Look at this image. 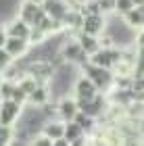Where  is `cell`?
<instances>
[{
	"label": "cell",
	"instance_id": "obj_1",
	"mask_svg": "<svg viewBox=\"0 0 144 146\" xmlns=\"http://www.w3.org/2000/svg\"><path fill=\"white\" fill-rule=\"evenodd\" d=\"M82 75L88 77L90 82L94 84V88L98 90V94H107V92L113 90V82H115V73L109 71V69H100V67H94V65H82L80 67Z\"/></svg>",
	"mask_w": 144,
	"mask_h": 146
},
{
	"label": "cell",
	"instance_id": "obj_2",
	"mask_svg": "<svg viewBox=\"0 0 144 146\" xmlns=\"http://www.w3.org/2000/svg\"><path fill=\"white\" fill-rule=\"evenodd\" d=\"M61 58L69 65H77V67H82V65L88 63V54L80 48V44H77L75 40H67V42L61 46Z\"/></svg>",
	"mask_w": 144,
	"mask_h": 146
},
{
	"label": "cell",
	"instance_id": "obj_3",
	"mask_svg": "<svg viewBox=\"0 0 144 146\" xmlns=\"http://www.w3.org/2000/svg\"><path fill=\"white\" fill-rule=\"evenodd\" d=\"M23 107L13 100H4L0 102V125H6V127H13V123L21 117Z\"/></svg>",
	"mask_w": 144,
	"mask_h": 146
},
{
	"label": "cell",
	"instance_id": "obj_4",
	"mask_svg": "<svg viewBox=\"0 0 144 146\" xmlns=\"http://www.w3.org/2000/svg\"><path fill=\"white\" fill-rule=\"evenodd\" d=\"M73 92H75V98H77V100H86V102L94 100V96L98 94V90L94 88V84L90 82L88 77H84V75H80V77L75 79Z\"/></svg>",
	"mask_w": 144,
	"mask_h": 146
},
{
	"label": "cell",
	"instance_id": "obj_5",
	"mask_svg": "<svg viewBox=\"0 0 144 146\" xmlns=\"http://www.w3.org/2000/svg\"><path fill=\"white\" fill-rule=\"evenodd\" d=\"M80 34L98 38L100 34H104V17L102 15H86L82 21V31Z\"/></svg>",
	"mask_w": 144,
	"mask_h": 146
},
{
	"label": "cell",
	"instance_id": "obj_6",
	"mask_svg": "<svg viewBox=\"0 0 144 146\" xmlns=\"http://www.w3.org/2000/svg\"><path fill=\"white\" fill-rule=\"evenodd\" d=\"M75 113H77V104H75V100H73V98L65 96V98H61V100L56 102V115L61 117L58 121H63V123L73 121Z\"/></svg>",
	"mask_w": 144,
	"mask_h": 146
},
{
	"label": "cell",
	"instance_id": "obj_7",
	"mask_svg": "<svg viewBox=\"0 0 144 146\" xmlns=\"http://www.w3.org/2000/svg\"><path fill=\"white\" fill-rule=\"evenodd\" d=\"M48 100H50V88L46 84H38L36 88L27 94V102L31 104V107H36V109L44 107Z\"/></svg>",
	"mask_w": 144,
	"mask_h": 146
},
{
	"label": "cell",
	"instance_id": "obj_8",
	"mask_svg": "<svg viewBox=\"0 0 144 146\" xmlns=\"http://www.w3.org/2000/svg\"><path fill=\"white\" fill-rule=\"evenodd\" d=\"M27 48H29L27 40H21V38H6L4 48H2V50L13 58V61H15L17 56H23L25 52H27Z\"/></svg>",
	"mask_w": 144,
	"mask_h": 146
},
{
	"label": "cell",
	"instance_id": "obj_9",
	"mask_svg": "<svg viewBox=\"0 0 144 146\" xmlns=\"http://www.w3.org/2000/svg\"><path fill=\"white\" fill-rule=\"evenodd\" d=\"M4 34H6V38H21V40H27V36H29V25L23 23L21 19H13V21L6 23Z\"/></svg>",
	"mask_w": 144,
	"mask_h": 146
},
{
	"label": "cell",
	"instance_id": "obj_10",
	"mask_svg": "<svg viewBox=\"0 0 144 146\" xmlns=\"http://www.w3.org/2000/svg\"><path fill=\"white\" fill-rule=\"evenodd\" d=\"M63 129H65V123L63 121H58V119H48V121L42 125L40 134L54 142V140H61V138H63Z\"/></svg>",
	"mask_w": 144,
	"mask_h": 146
},
{
	"label": "cell",
	"instance_id": "obj_11",
	"mask_svg": "<svg viewBox=\"0 0 144 146\" xmlns=\"http://www.w3.org/2000/svg\"><path fill=\"white\" fill-rule=\"evenodd\" d=\"M121 19H123V23H125L129 29L140 31V29H142V25H144V9H138V6H134V9L129 11L125 17H121Z\"/></svg>",
	"mask_w": 144,
	"mask_h": 146
},
{
	"label": "cell",
	"instance_id": "obj_12",
	"mask_svg": "<svg viewBox=\"0 0 144 146\" xmlns=\"http://www.w3.org/2000/svg\"><path fill=\"white\" fill-rule=\"evenodd\" d=\"M77 44H80V48L86 52L88 56H92L94 52L100 50V42H98V38H92V36H86V34H77Z\"/></svg>",
	"mask_w": 144,
	"mask_h": 146
},
{
	"label": "cell",
	"instance_id": "obj_13",
	"mask_svg": "<svg viewBox=\"0 0 144 146\" xmlns=\"http://www.w3.org/2000/svg\"><path fill=\"white\" fill-rule=\"evenodd\" d=\"M38 9H40L38 4L29 2V0H23V2L19 4V17H17V19H21L23 23H27L29 27H31V21H34V17H36Z\"/></svg>",
	"mask_w": 144,
	"mask_h": 146
},
{
	"label": "cell",
	"instance_id": "obj_14",
	"mask_svg": "<svg viewBox=\"0 0 144 146\" xmlns=\"http://www.w3.org/2000/svg\"><path fill=\"white\" fill-rule=\"evenodd\" d=\"M73 123L82 129V134H84V136H86V134H94V131H96V119L88 117V115H84V113H80V111L75 113Z\"/></svg>",
	"mask_w": 144,
	"mask_h": 146
},
{
	"label": "cell",
	"instance_id": "obj_15",
	"mask_svg": "<svg viewBox=\"0 0 144 146\" xmlns=\"http://www.w3.org/2000/svg\"><path fill=\"white\" fill-rule=\"evenodd\" d=\"M82 129L77 127V125L73 121H69V123H65V129H63V140H67V142H73L77 140V138H82Z\"/></svg>",
	"mask_w": 144,
	"mask_h": 146
},
{
	"label": "cell",
	"instance_id": "obj_16",
	"mask_svg": "<svg viewBox=\"0 0 144 146\" xmlns=\"http://www.w3.org/2000/svg\"><path fill=\"white\" fill-rule=\"evenodd\" d=\"M15 86H17V88L23 92L25 96H27L29 92H31V90H34L36 86H38V82H36V79L31 77V75H27V73H25V75H23L21 79H17V82H15Z\"/></svg>",
	"mask_w": 144,
	"mask_h": 146
},
{
	"label": "cell",
	"instance_id": "obj_17",
	"mask_svg": "<svg viewBox=\"0 0 144 146\" xmlns=\"http://www.w3.org/2000/svg\"><path fill=\"white\" fill-rule=\"evenodd\" d=\"M132 9H134L132 0H115V15L117 17H125Z\"/></svg>",
	"mask_w": 144,
	"mask_h": 146
},
{
	"label": "cell",
	"instance_id": "obj_18",
	"mask_svg": "<svg viewBox=\"0 0 144 146\" xmlns=\"http://www.w3.org/2000/svg\"><path fill=\"white\" fill-rule=\"evenodd\" d=\"M13 90H15V82H9V79H2V86H0V102L11 100Z\"/></svg>",
	"mask_w": 144,
	"mask_h": 146
},
{
	"label": "cell",
	"instance_id": "obj_19",
	"mask_svg": "<svg viewBox=\"0 0 144 146\" xmlns=\"http://www.w3.org/2000/svg\"><path fill=\"white\" fill-rule=\"evenodd\" d=\"M29 146H52V140H48L46 136L38 134L34 138H29Z\"/></svg>",
	"mask_w": 144,
	"mask_h": 146
},
{
	"label": "cell",
	"instance_id": "obj_20",
	"mask_svg": "<svg viewBox=\"0 0 144 146\" xmlns=\"http://www.w3.org/2000/svg\"><path fill=\"white\" fill-rule=\"evenodd\" d=\"M13 127H6V125H0V142H13Z\"/></svg>",
	"mask_w": 144,
	"mask_h": 146
},
{
	"label": "cell",
	"instance_id": "obj_21",
	"mask_svg": "<svg viewBox=\"0 0 144 146\" xmlns=\"http://www.w3.org/2000/svg\"><path fill=\"white\" fill-rule=\"evenodd\" d=\"M11 63H13V58L6 54L2 48H0V75H2V71H6V67H9Z\"/></svg>",
	"mask_w": 144,
	"mask_h": 146
},
{
	"label": "cell",
	"instance_id": "obj_22",
	"mask_svg": "<svg viewBox=\"0 0 144 146\" xmlns=\"http://www.w3.org/2000/svg\"><path fill=\"white\" fill-rule=\"evenodd\" d=\"M4 42H6V34H4V27L0 29V48H4Z\"/></svg>",
	"mask_w": 144,
	"mask_h": 146
},
{
	"label": "cell",
	"instance_id": "obj_23",
	"mask_svg": "<svg viewBox=\"0 0 144 146\" xmlns=\"http://www.w3.org/2000/svg\"><path fill=\"white\" fill-rule=\"evenodd\" d=\"M52 146H69V142L61 138V140H54V142H52Z\"/></svg>",
	"mask_w": 144,
	"mask_h": 146
},
{
	"label": "cell",
	"instance_id": "obj_24",
	"mask_svg": "<svg viewBox=\"0 0 144 146\" xmlns=\"http://www.w3.org/2000/svg\"><path fill=\"white\" fill-rule=\"evenodd\" d=\"M132 4L138 6V9H142V6H144V0H132Z\"/></svg>",
	"mask_w": 144,
	"mask_h": 146
},
{
	"label": "cell",
	"instance_id": "obj_25",
	"mask_svg": "<svg viewBox=\"0 0 144 146\" xmlns=\"http://www.w3.org/2000/svg\"><path fill=\"white\" fill-rule=\"evenodd\" d=\"M29 2H34V4H38V6H42V2H44V0H29Z\"/></svg>",
	"mask_w": 144,
	"mask_h": 146
},
{
	"label": "cell",
	"instance_id": "obj_26",
	"mask_svg": "<svg viewBox=\"0 0 144 146\" xmlns=\"http://www.w3.org/2000/svg\"><path fill=\"white\" fill-rule=\"evenodd\" d=\"M2 79H4V77H2V75H0V86H2Z\"/></svg>",
	"mask_w": 144,
	"mask_h": 146
},
{
	"label": "cell",
	"instance_id": "obj_27",
	"mask_svg": "<svg viewBox=\"0 0 144 146\" xmlns=\"http://www.w3.org/2000/svg\"><path fill=\"white\" fill-rule=\"evenodd\" d=\"M0 29H2V25H0Z\"/></svg>",
	"mask_w": 144,
	"mask_h": 146
}]
</instances>
